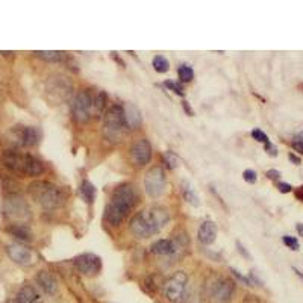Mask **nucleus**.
<instances>
[{"label": "nucleus", "mask_w": 303, "mask_h": 303, "mask_svg": "<svg viewBox=\"0 0 303 303\" xmlns=\"http://www.w3.org/2000/svg\"><path fill=\"white\" fill-rule=\"evenodd\" d=\"M252 137H253L258 143H264V144H268V143H270V140H268L267 133H264L261 129H255V130H252Z\"/></svg>", "instance_id": "cd10ccee"}, {"label": "nucleus", "mask_w": 303, "mask_h": 303, "mask_svg": "<svg viewBox=\"0 0 303 303\" xmlns=\"http://www.w3.org/2000/svg\"><path fill=\"white\" fill-rule=\"evenodd\" d=\"M235 293V282L232 279H218L212 285L211 290V297L217 303H226L232 299Z\"/></svg>", "instance_id": "f8f14e48"}, {"label": "nucleus", "mask_w": 303, "mask_h": 303, "mask_svg": "<svg viewBox=\"0 0 303 303\" xmlns=\"http://www.w3.org/2000/svg\"><path fill=\"white\" fill-rule=\"evenodd\" d=\"M3 212L6 217L12 220H29L30 218V208L27 202L15 193H11L3 200Z\"/></svg>", "instance_id": "0eeeda50"}, {"label": "nucleus", "mask_w": 303, "mask_h": 303, "mask_svg": "<svg viewBox=\"0 0 303 303\" xmlns=\"http://www.w3.org/2000/svg\"><path fill=\"white\" fill-rule=\"evenodd\" d=\"M35 281H37V284L40 285V288H41L46 294H49V296L56 294V291H58V281L55 279V276H53L50 272L41 270V272L37 275Z\"/></svg>", "instance_id": "2eb2a0df"}, {"label": "nucleus", "mask_w": 303, "mask_h": 303, "mask_svg": "<svg viewBox=\"0 0 303 303\" xmlns=\"http://www.w3.org/2000/svg\"><path fill=\"white\" fill-rule=\"evenodd\" d=\"M130 158L137 165H146L152 159V146L147 140L141 138L130 147Z\"/></svg>", "instance_id": "ddd939ff"}, {"label": "nucleus", "mask_w": 303, "mask_h": 303, "mask_svg": "<svg viewBox=\"0 0 303 303\" xmlns=\"http://www.w3.org/2000/svg\"><path fill=\"white\" fill-rule=\"evenodd\" d=\"M35 55L49 62H61L64 59V53L56 52V50H38V52H35Z\"/></svg>", "instance_id": "4be33fe9"}, {"label": "nucleus", "mask_w": 303, "mask_h": 303, "mask_svg": "<svg viewBox=\"0 0 303 303\" xmlns=\"http://www.w3.org/2000/svg\"><path fill=\"white\" fill-rule=\"evenodd\" d=\"M30 197L46 209H56L64 203V191L46 181H35L27 187Z\"/></svg>", "instance_id": "20e7f679"}, {"label": "nucleus", "mask_w": 303, "mask_h": 303, "mask_svg": "<svg viewBox=\"0 0 303 303\" xmlns=\"http://www.w3.org/2000/svg\"><path fill=\"white\" fill-rule=\"evenodd\" d=\"M6 253L11 258V261H14L15 264L20 265H29L33 262V253L29 247L18 244V243H12L9 246H6Z\"/></svg>", "instance_id": "4468645a"}, {"label": "nucleus", "mask_w": 303, "mask_h": 303, "mask_svg": "<svg viewBox=\"0 0 303 303\" xmlns=\"http://www.w3.org/2000/svg\"><path fill=\"white\" fill-rule=\"evenodd\" d=\"M2 164L17 173V175H26V176H40L44 172V167L40 159H37L32 155H24L15 150H5L2 153Z\"/></svg>", "instance_id": "7ed1b4c3"}, {"label": "nucleus", "mask_w": 303, "mask_h": 303, "mask_svg": "<svg viewBox=\"0 0 303 303\" xmlns=\"http://www.w3.org/2000/svg\"><path fill=\"white\" fill-rule=\"evenodd\" d=\"M297 232H299L300 235H303V224H302V223H299V224H297Z\"/></svg>", "instance_id": "a19ab883"}, {"label": "nucleus", "mask_w": 303, "mask_h": 303, "mask_svg": "<svg viewBox=\"0 0 303 303\" xmlns=\"http://www.w3.org/2000/svg\"><path fill=\"white\" fill-rule=\"evenodd\" d=\"M105 105H106V93L105 91H100L97 93V96L94 97V111L97 114H102L103 109H105Z\"/></svg>", "instance_id": "a878e982"}, {"label": "nucleus", "mask_w": 303, "mask_h": 303, "mask_svg": "<svg viewBox=\"0 0 303 303\" xmlns=\"http://www.w3.org/2000/svg\"><path fill=\"white\" fill-rule=\"evenodd\" d=\"M75 267L85 276H93L100 272V258L94 253H82L75 258Z\"/></svg>", "instance_id": "9d476101"}, {"label": "nucleus", "mask_w": 303, "mask_h": 303, "mask_svg": "<svg viewBox=\"0 0 303 303\" xmlns=\"http://www.w3.org/2000/svg\"><path fill=\"white\" fill-rule=\"evenodd\" d=\"M243 179H244L247 184H255V182H256V179H258V175H256V172H255V170L247 169V170H244V173H243Z\"/></svg>", "instance_id": "c756f323"}, {"label": "nucleus", "mask_w": 303, "mask_h": 303, "mask_svg": "<svg viewBox=\"0 0 303 303\" xmlns=\"http://www.w3.org/2000/svg\"><path fill=\"white\" fill-rule=\"evenodd\" d=\"M267 178L272 179V181H278L281 178V172L279 170H268L267 172Z\"/></svg>", "instance_id": "72a5a7b5"}, {"label": "nucleus", "mask_w": 303, "mask_h": 303, "mask_svg": "<svg viewBox=\"0 0 303 303\" xmlns=\"http://www.w3.org/2000/svg\"><path fill=\"white\" fill-rule=\"evenodd\" d=\"M265 150H267V152H268V155H272V156H276V155H278V150H276V147H275L272 143L265 144Z\"/></svg>", "instance_id": "f704fd0d"}, {"label": "nucleus", "mask_w": 303, "mask_h": 303, "mask_svg": "<svg viewBox=\"0 0 303 303\" xmlns=\"http://www.w3.org/2000/svg\"><path fill=\"white\" fill-rule=\"evenodd\" d=\"M12 237L18 238L20 241H29L32 238V233H30V229L26 226V224H20V223H14L11 224L8 229H6Z\"/></svg>", "instance_id": "aec40b11"}, {"label": "nucleus", "mask_w": 303, "mask_h": 303, "mask_svg": "<svg viewBox=\"0 0 303 303\" xmlns=\"http://www.w3.org/2000/svg\"><path fill=\"white\" fill-rule=\"evenodd\" d=\"M188 285V276L185 272H175L164 282V297L172 303H181L185 297Z\"/></svg>", "instance_id": "423d86ee"}, {"label": "nucleus", "mask_w": 303, "mask_h": 303, "mask_svg": "<svg viewBox=\"0 0 303 303\" xmlns=\"http://www.w3.org/2000/svg\"><path fill=\"white\" fill-rule=\"evenodd\" d=\"M217 233H218V227H217V224H215L214 221H211V220L203 221L202 224H200V227H199V230H197L199 241H200L202 244H206V246L212 244V243L217 240Z\"/></svg>", "instance_id": "dca6fc26"}, {"label": "nucleus", "mask_w": 303, "mask_h": 303, "mask_svg": "<svg viewBox=\"0 0 303 303\" xmlns=\"http://www.w3.org/2000/svg\"><path fill=\"white\" fill-rule=\"evenodd\" d=\"M178 75L182 82H191L194 79V72L190 65H181L178 69Z\"/></svg>", "instance_id": "393cba45"}, {"label": "nucleus", "mask_w": 303, "mask_h": 303, "mask_svg": "<svg viewBox=\"0 0 303 303\" xmlns=\"http://www.w3.org/2000/svg\"><path fill=\"white\" fill-rule=\"evenodd\" d=\"M15 143L23 147H32L40 140V132L37 127L32 126H14L11 130Z\"/></svg>", "instance_id": "9b49d317"}, {"label": "nucleus", "mask_w": 303, "mask_h": 303, "mask_svg": "<svg viewBox=\"0 0 303 303\" xmlns=\"http://www.w3.org/2000/svg\"><path fill=\"white\" fill-rule=\"evenodd\" d=\"M282 241H284V244H285L287 247H290L291 250H299V247H300V244H299V241H297L296 237L284 235V237H282Z\"/></svg>", "instance_id": "bb28decb"}, {"label": "nucleus", "mask_w": 303, "mask_h": 303, "mask_svg": "<svg viewBox=\"0 0 303 303\" xmlns=\"http://www.w3.org/2000/svg\"><path fill=\"white\" fill-rule=\"evenodd\" d=\"M182 194H184V199H185L188 203H191L193 206H199V205H200L197 193L194 191L193 185H191V184H188L187 181H184V182H182Z\"/></svg>", "instance_id": "412c9836"}, {"label": "nucleus", "mask_w": 303, "mask_h": 303, "mask_svg": "<svg viewBox=\"0 0 303 303\" xmlns=\"http://www.w3.org/2000/svg\"><path fill=\"white\" fill-rule=\"evenodd\" d=\"M288 158H290V159H291V161H293L296 165H299V164H300V158H297L294 153H290V155H288Z\"/></svg>", "instance_id": "c9c22d12"}, {"label": "nucleus", "mask_w": 303, "mask_h": 303, "mask_svg": "<svg viewBox=\"0 0 303 303\" xmlns=\"http://www.w3.org/2000/svg\"><path fill=\"white\" fill-rule=\"evenodd\" d=\"M152 64H153V69H155L158 73H165V72H169V69H170V64H169L167 58H165V56H161V55L155 56L153 61H152Z\"/></svg>", "instance_id": "b1692460"}, {"label": "nucleus", "mask_w": 303, "mask_h": 303, "mask_svg": "<svg viewBox=\"0 0 303 303\" xmlns=\"http://www.w3.org/2000/svg\"><path fill=\"white\" fill-rule=\"evenodd\" d=\"M40 296L32 285H24L15 296V303H38Z\"/></svg>", "instance_id": "6ab92c4d"}, {"label": "nucleus", "mask_w": 303, "mask_h": 303, "mask_svg": "<svg viewBox=\"0 0 303 303\" xmlns=\"http://www.w3.org/2000/svg\"><path fill=\"white\" fill-rule=\"evenodd\" d=\"M293 147H294L297 152L303 153V143H294V141H293Z\"/></svg>", "instance_id": "4c0bfd02"}, {"label": "nucleus", "mask_w": 303, "mask_h": 303, "mask_svg": "<svg viewBox=\"0 0 303 303\" xmlns=\"http://www.w3.org/2000/svg\"><path fill=\"white\" fill-rule=\"evenodd\" d=\"M81 194L85 199V202L91 203L94 200V197H96V187L91 182L84 181L82 185H81Z\"/></svg>", "instance_id": "5701e85b"}, {"label": "nucleus", "mask_w": 303, "mask_h": 303, "mask_svg": "<svg viewBox=\"0 0 303 303\" xmlns=\"http://www.w3.org/2000/svg\"><path fill=\"white\" fill-rule=\"evenodd\" d=\"M165 172L162 167L159 165H155L152 167L147 173H146V178H144V188H146V193L149 197H159L164 194L165 191Z\"/></svg>", "instance_id": "6e6552de"}, {"label": "nucleus", "mask_w": 303, "mask_h": 303, "mask_svg": "<svg viewBox=\"0 0 303 303\" xmlns=\"http://www.w3.org/2000/svg\"><path fill=\"white\" fill-rule=\"evenodd\" d=\"M164 159H165V162H167V165H169L170 169H175V167L179 165L178 158H176L172 152H165V153H164Z\"/></svg>", "instance_id": "c85d7f7f"}, {"label": "nucleus", "mask_w": 303, "mask_h": 303, "mask_svg": "<svg viewBox=\"0 0 303 303\" xmlns=\"http://www.w3.org/2000/svg\"><path fill=\"white\" fill-rule=\"evenodd\" d=\"M124 115H123V108L121 106H111L103 118V133L105 137L112 141L117 143L121 140L123 133H124Z\"/></svg>", "instance_id": "39448f33"}, {"label": "nucleus", "mask_w": 303, "mask_h": 303, "mask_svg": "<svg viewBox=\"0 0 303 303\" xmlns=\"http://www.w3.org/2000/svg\"><path fill=\"white\" fill-rule=\"evenodd\" d=\"M169 211L162 206H153L150 209H144L137 212L130 223V232L137 238H149L158 233L167 223H169Z\"/></svg>", "instance_id": "f257e3e1"}, {"label": "nucleus", "mask_w": 303, "mask_h": 303, "mask_svg": "<svg viewBox=\"0 0 303 303\" xmlns=\"http://www.w3.org/2000/svg\"><path fill=\"white\" fill-rule=\"evenodd\" d=\"M294 143H303V132H300L299 135H296V138H294Z\"/></svg>", "instance_id": "ea45409f"}, {"label": "nucleus", "mask_w": 303, "mask_h": 303, "mask_svg": "<svg viewBox=\"0 0 303 303\" xmlns=\"http://www.w3.org/2000/svg\"><path fill=\"white\" fill-rule=\"evenodd\" d=\"M278 190L281 191V193H291L293 191V187L290 185V184H287V182H278Z\"/></svg>", "instance_id": "473e14b6"}, {"label": "nucleus", "mask_w": 303, "mask_h": 303, "mask_svg": "<svg viewBox=\"0 0 303 303\" xmlns=\"http://www.w3.org/2000/svg\"><path fill=\"white\" fill-rule=\"evenodd\" d=\"M93 109H94V97H93L91 91L90 90L79 91L72 105V111H73L76 121H79V123L88 121L91 118Z\"/></svg>", "instance_id": "1a4fd4ad"}, {"label": "nucleus", "mask_w": 303, "mask_h": 303, "mask_svg": "<svg viewBox=\"0 0 303 303\" xmlns=\"http://www.w3.org/2000/svg\"><path fill=\"white\" fill-rule=\"evenodd\" d=\"M165 87L167 88H170L173 93H176L178 96H184V88L179 85V84H176V82H173V81H165Z\"/></svg>", "instance_id": "7c9ffc66"}, {"label": "nucleus", "mask_w": 303, "mask_h": 303, "mask_svg": "<svg viewBox=\"0 0 303 303\" xmlns=\"http://www.w3.org/2000/svg\"><path fill=\"white\" fill-rule=\"evenodd\" d=\"M237 246H238V249H240V252H241V253H243V255H244V256H247V258H249V253H247V252H246V250H244V247H243V246H241V244H240V243H237Z\"/></svg>", "instance_id": "58836bf2"}, {"label": "nucleus", "mask_w": 303, "mask_h": 303, "mask_svg": "<svg viewBox=\"0 0 303 303\" xmlns=\"http://www.w3.org/2000/svg\"><path fill=\"white\" fill-rule=\"evenodd\" d=\"M296 197L303 202V187H299V188L296 190Z\"/></svg>", "instance_id": "e433bc0d"}, {"label": "nucleus", "mask_w": 303, "mask_h": 303, "mask_svg": "<svg viewBox=\"0 0 303 303\" xmlns=\"http://www.w3.org/2000/svg\"><path fill=\"white\" fill-rule=\"evenodd\" d=\"M181 247L178 240H158L152 244V253L155 255H173Z\"/></svg>", "instance_id": "a211bd4d"}, {"label": "nucleus", "mask_w": 303, "mask_h": 303, "mask_svg": "<svg viewBox=\"0 0 303 303\" xmlns=\"http://www.w3.org/2000/svg\"><path fill=\"white\" fill-rule=\"evenodd\" d=\"M123 115H124V123L129 129H137L143 121L141 112L133 103H126L123 106Z\"/></svg>", "instance_id": "f3484780"}, {"label": "nucleus", "mask_w": 303, "mask_h": 303, "mask_svg": "<svg viewBox=\"0 0 303 303\" xmlns=\"http://www.w3.org/2000/svg\"><path fill=\"white\" fill-rule=\"evenodd\" d=\"M230 272L233 273V276H235V278H237V279H238L241 284H244V285H252V281H250V279H247V278H244V276H243V275H241L238 270H235V268H230Z\"/></svg>", "instance_id": "2f4dec72"}, {"label": "nucleus", "mask_w": 303, "mask_h": 303, "mask_svg": "<svg viewBox=\"0 0 303 303\" xmlns=\"http://www.w3.org/2000/svg\"><path fill=\"white\" fill-rule=\"evenodd\" d=\"M137 199L138 197H137V191L133 185L130 184L120 185L112 193L111 202L108 203L105 209V220L112 226H118L124 220V217L129 214V211L135 206Z\"/></svg>", "instance_id": "f03ea898"}]
</instances>
